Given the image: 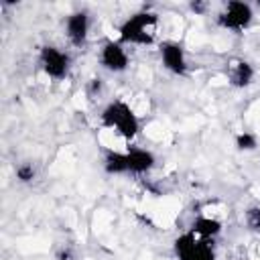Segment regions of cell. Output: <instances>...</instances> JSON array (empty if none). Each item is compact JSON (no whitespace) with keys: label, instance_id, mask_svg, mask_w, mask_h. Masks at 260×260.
Wrapping results in <instances>:
<instances>
[{"label":"cell","instance_id":"1","mask_svg":"<svg viewBox=\"0 0 260 260\" xmlns=\"http://www.w3.org/2000/svg\"><path fill=\"white\" fill-rule=\"evenodd\" d=\"M100 124L104 128L116 130V134L124 138L126 142H132L140 134V118L134 114L130 104L124 100L108 102L100 112Z\"/></svg>","mask_w":260,"mask_h":260},{"label":"cell","instance_id":"2","mask_svg":"<svg viewBox=\"0 0 260 260\" xmlns=\"http://www.w3.org/2000/svg\"><path fill=\"white\" fill-rule=\"evenodd\" d=\"M158 16L150 10H140L126 16L118 26V41L122 45H152Z\"/></svg>","mask_w":260,"mask_h":260},{"label":"cell","instance_id":"3","mask_svg":"<svg viewBox=\"0 0 260 260\" xmlns=\"http://www.w3.org/2000/svg\"><path fill=\"white\" fill-rule=\"evenodd\" d=\"M173 252L177 260H215V244L213 240H201L191 230L179 234L173 240Z\"/></svg>","mask_w":260,"mask_h":260},{"label":"cell","instance_id":"4","mask_svg":"<svg viewBox=\"0 0 260 260\" xmlns=\"http://www.w3.org/2000/svg\"><path fill=\"white\" fill-rule=\"evenodd\" d=\"M215 22L223 30L232 32H242L254 22V6L244 0H232L225 2L223 8L217 12Z\"/></svg>","mask_w":260,"mask_h":260},{"label":"cell","instance_id":"5","mask_svg":"<svg viewBox=\"0 0 260 260\" xmlns=\"http://www.w3.org/2000/svg\"><path fill=\"white\" fill-rule=\"evenodd\" d=\"M39 65L53 81H63L71 71V55L57 45H43L39 51Z\"/></svg>","mask_w":260,"mask_h":260},{"label":"cell","instance_id":"6","mask_svg":"<svg viewBox=\"0 0 260 260\" xmlns=\"http://www.w3.org/2000/svg\"><path fill=\"white\" fill-rule=\"evenodd\" d=\"M98 61H100L104 71L114 73V75L124 73L130 67V57H128L126 47L114 39H106L102 43V47L98 51Z\"/></svg>","mask_w":260,"mask_h":260},{"label":"cell","instance_id":"7","mask_svg":"<svg viewBox=\"0 0 260 260\" xmlns=\"http://www.w3.org/2000/svg\"><path fill=\"white\" fill-rule=\"evenodd\" d=\"M158 57H160L162 67L171 75H177V77L187 75L189 61H187V51H185L183 43L173 41V39H167V41L158 43Z\"/></svg>","mask_w":260,"mask_h":260},{"label":"cell","instance_id":"8","mask_svg":"<svg viewBox=\"0 0 260 260\" xmlns=\"http://www.w3.org/2000/svg\"><path fill=\"white\" fill-rule=\"evenodd\" d=\"M65 37L69 45L73 47H83L89 39V28H91V18L87 10H73L71 14L65 16Z\"/></svg>","mask_w":260,"mask_h":260},{"label":"cell","instance_id":"9","mask_svg":"<svg viewBox=\"0 0 260 260\" xmlns=\"http://www.w3.org/2000/svg\"><path fill=\"white\" fill-rule=\"evenodd\" d=\"M128 175H146L156 167V156L152 150L142 146H128Z\"/></svg>","mask_w":260,"mask_h":260},{"label":"cell","instance_id":"10","mask_svg":"<svg viewBox=\"0 0 260 260\" xmlns=\"http://www.w3.org/2000/svg\"><path fill=\"white\" fill-rule=\"evenodd\" d=\"M254 77H256V69L246 59H236L234 65L230 67V85L236 87V89L250 87Z\"/></svg>","mask_w":260,"mask_h":260},{"label":"cell","instance_id":"11","mask_svg":"<svg viewBox=\"0 0 260 260\" xmlns=\"http://www.w3.org/2000/svg\"><path fill=\"white\" fill-rule=\"evenodd\" d=\"M189 230L201 240H215L223 232V223L211 215H195Z\"/></svg>","mask_w":260,"mask_h":260},{"label":"cell","instance_id":"12","mask_svg":"<svg viewBox=\"0 0 260 260\" xmlns=\"http://www.w3.org/2000/svg\"><path fill=\"white\" fill-rule=\"evenodd\" d=\"M102 167L108 175H128V156L126 150L108 148L102 156Z\"/></svg>","mask_w":260,"mask_h":260},{"label":"cell","instance_id":"13","mask_svg":"<svg viewBox=\"0 0 260 260\" xmlns=\"http://www.w3.org/2000/svg\"><path fill=\"white\" fill-rule=\"evenodd\" d=\"M14 177H16L18 183L30 185V183L37 179V167H35V162H30V160L18 162V165L14 167Z\"/></svg>","mask_w":260,"mask_h":260},{"label":"cell","instance_id":"14","mask_svg":"<svg viewBox=\"0 0 260 260\" xmlns=\"http://www.w3.org/2000/svg\"><path fill=\"white\" fill-rule=\"evenodd\" d=\"M234 146L240 150V152H252V150H256V146H258V138H256V134H252V132H238L236 136H234Z\"/></svg>","mask_w":260,"mask_h":260},{"label":"cell","instance_id":"15","mask_svg":"<svg viewBox=\"0 0 260 260\" xmlns=\"http://www.w3.org/2000/svg\"><path fill=\"white\" fill-rule=\"evenodd\" d=\"M246 225L250 232H260V205H252L246 211Z\"/></svg>","mask_w":260,"mask_h":260},{"label":"cell","instance_id":"16","mask_svg":"<svg viewBox=\"0 0 260 260\" xmlns=\"http://www.w3.org/2000/svg\"><path fill=\"white\" fill-rule=\"evenodd\" d=\"M85 89H87V95H89V98H98V95L102 93V89H104V79H102V77H91V79L87 81Z\"/></svg>","mask_w":260,"mask_h":260},{"label":"cell","instance_id":"17","mask_svg":"<svg viewBox=\"0 0 260 260\" xmlns=\"http://www.w3.org/2000/svg\"><path fill=\"white\" fill-rule=\"evenodd\" d=\"M55 260H73V250L69 246H61L55 252Z\"/></svg>","mask_w":260,"mask_h":260},{"label":"cell","instance_id":"18","mask_svg":"<svg viewBox=\"0 0 260 260\" xmlns=\"http://www.w3.org/2000/svg\"><path fill=\"white\" fill-rule=\"evenodd\" d=\"M207 8H209V4H207V2H199V0L189 2V10H191V12H195V14H205V12H207Z\"/></svg>","mask_w":260,"mask_h":260}]
</instances>
